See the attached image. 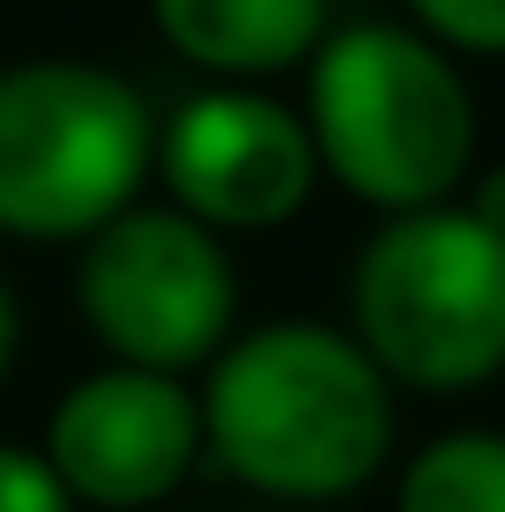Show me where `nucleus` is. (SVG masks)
<instances>
[{"label": "nucleus", "instance_id": "1", "mask_svg": "<svg viewBox=\"0 0 505 512\" xmlns=\"http://www.w3.org/2000/svg\"><path fill=\"white\" fill-rule=\"evenodd\" d=\"M201 453L231 483L283 505H327L364 490L394 453V386L357 334L275 320L208 357Z\"/></svg>", "mask_w": 505, "mask_h": 512}, {"label": "nucleus", "instance_id": "2", "mask_svg": "<svg viewBox=\"0 0 505 512\" xmlns=\"http://www.w3.org/2000/svg\"><path fill=\"white\" fill-rule=\"evenodd\" d=\"M305 67V134L342 193H357L379 216H409L468 186L476 104H468L461 67L424 30H327Z\"/></svg>", "mask_w": 505, "mask_h": 512}, {"label": "nucleus", "instance_id": "3", "mask_svg": "<svg viewBox=\"0 0 505 512\" xmlns=\"http://www.w3.org/2000/svg\"><path fill=\"white\" fill-rule=\"evenodd\" d=\"M350 334L416 394H468L505 372V245L461 201L387 216L350 275Z\"/></svg>", "mask_w": 505, "mask_h": 512}, {"label": "nucleus", "instance_id": "4", "mask_svg": "<svg viewBox=\"0 0 505 512\" xmlns=\"http://www.w3.org/2000/svg\"><path fill=\"white\" fill-rule=\"evenodd\" d=\"M156 164V112L97 60L0 67V238L82 245L134 208Z\"/></svg>", "mask_w": 505, "mask_h": 512}, {"label": "nucleus", "instance_id": "5", "mask_svg": "<svg viewBox=\"0 0 505 512\" xmlns=\"http://www.w3.org/2000/svg\"><path fill=\"white\" fill-rule=\"evenodd\" d=\"M75 305L90 334L112 349V364L186 379L231 342L238 320V275L216 231H201L179 208H119L82 238Z\"/></svg>", "mask_w": 505, "mask_h": 512}, {"label": "nucleus", "instance_id": "6", "mask_svg": "<svg viewBox=\"0 0 505 512\" xmlns=\"http://www.w3.org/2000/svg\"><path fill=\"white\" fill-rule=\"evenodd\" d=\"M149 171H164L171 208L216 238L223 231H283L312 201V186H320L305 112L246 90V82H216V90L186 97L156 127Z\"/></svg>", "mask_w": 505, "mask_h": 512}, {"label": "nucleus", "instance_id": "7", "mask_svg": "<svg viewBox=\"0 0 505 512\" xmlns=\"http://www.w3.org/2000/svg\"><path fill=\"white\" fill-rule=\"evenodd\" d=\"M45 461L75 505L97 512H149L194 475L201 461V401L186 379L104 364L75 379L45 423Z\"/></svg>", "mask_w": 505, "mask_h": 512}, {"label": "nucleus", "instance_id": "8", "mask_svg": "<svg viewBox=\"0 0 505 512\" xmlns=\"http://www.w3.org/2000/svg\"><path fill=\"white\" fill-rule=\"evenodd\" d=\"M164 45L216 82H253L305 67L327 38V0H149Z\"/></svg>", "mask_w": 505, "mask_h": 512}, {"label": "nucleus", "instance_id": "9", "mask_svg": "<svg viewBox=\"0 0 505 512\" xmlns=\"http://www.w3.org/2000/svg\"><path fill=\"white\" fill-rule=\"evenodd\" d=\"M394 512H505V431H446L402 468Z\"/></svg>", "mask_w": 505, "mask_h": 512}, {"label": "nucleus", "instance_id": "10", "mask_svg": "<svg viewBox=\"0 0 505 512\" xmlns=\"http://www.w3.org/2000/svg\"><path fill=\"white\" fill-rule=\"evenodd\" d=\"M424 38L439 52H476V60H505V0H409Z\"/></svg>", "mask_w": 505, "mask_h": 512}, {"label": "nucleus", "instance_id": "11", "mask_svg": "<svg viewBox=\"0 0 505 512\" xmlns=\"http://www.w3.org/2000/svg\"><path fill=\"white\" fill-rule=\"evenodd\" d=\"M0 512H82L67 498V483L52 475L38 446H8L0 438Z\"/></svg>", "mask_w": 505, "mask_h": 512}, {"label": "nucleus", "instance_id": "12", "mask_svg": "<svg viewBox=\"0 0 505 512\" xmlns=\"http://www.w3.org/2000/svg\"><path fill=\"white\" fill-rule=\"evenodd\" d=\"M454 201H461L468 216H476L483 231H491V238L505 245V164H491L483 179H468V193H454Z\"/></svg>", "mask_w": 505, "mask_h": 512}, {"label": "nucleus", "instance_id": "13", "mask_svg": "<svg viewBox=\"0 0 505 512\" xmlns=\"http://www.w3.org/2000/svg\"><path fill=\"white\" fill-rule=\"evenodd\" d=\"M15 342H23V312H15L8 282H0V379H8V364H15Z\"/></svg>", "mask_w": 505, "mask_h": 512}]
</instances>
